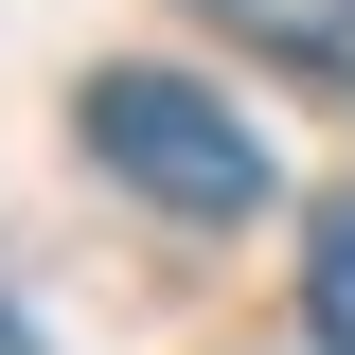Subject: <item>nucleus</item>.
I'll return each instance as SVG.
<instances>
[{
    "instance_id": "f03ea898",
    "label": "nucleus",
    "mask_w": 355,
    "mask_h": 355,
    "mask_svg": "<svg viewBox=\"0 0 355 355\" xmlns=\"http://www.w3.org/2000/svg\"><path fill=\"white\" fill-rule=\"evenodd\" d=\"M249 53H284V71H355V0H214Z\"/></svg>"
},
{
    "instance_id": "7ed1b4c3",
    "label": "nucleus",
    "mask_w": 355,
    "mask_h": 355,
    "mask_svg": "<svg viewBox=\"0 0 355 355\" xmlns=\"http://www.w3.org/2000/svg\"><path fill=\"white\" fill-rule=\"evenodd\" d=\"M302 320H320V355H355V214H320V266H302Z\"/></svg>"
},
{
    "instance_id": "20e7f679",
    "label": "nucleus",
    "mask_w": 355,
    "mask_h": 355,
    "mask_svg": "<svg viewBox=\"0 0 355 355\" xmlns=\"http://www.w3.org/2000/svg\"><path fill=\"white\" fill-rule=\"evenodd\" d=\"M0 355H36V320H18V284H0Z\"/></svg>"
},
{
    "instance_id": "f257e3e1",
    "label": "nucleus",
    "mask_w": 355,
    "mask_h": 355,
    "mask_svg": "<svg viewBox=\"0 0 355 355\" xmlns=\"http://www.w3.org/2000/svg\"><path fill=\"white\" fill-rule=\"evenodd\" d=\"M89 160L125 178V196H160V214H196V231H231V214L284 196L266 125H249V107H214L196 71H89Z\"/></svg>"
}]
</instances>
